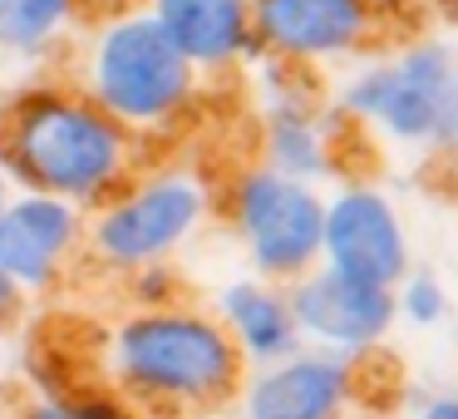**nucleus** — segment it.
Listing matches in <instances>:
<instances>
[{
	"label": "nucleus",
	"instance_id": "obj_1",
	"mask_svg": "<svg viewBox=\"0 0 458 419\" xmlns=\"http://www.w3.org/2000/svg\"><path fill=\"white\" fill-rule=\"evenodd\" d=\"M0 163L30 192L80 208L123 188L133 133H123L89 94L25 90L0 109Z\"/></svg>",
	"mask_w": 458,
	"mask_h": 419
},
{
	"label": "nucleus",
	"instance_id": "obj_2",
	"mask_svg": "<svg viewBox=\"0 0 458 419\" xmlns=\"http://www.w3.org/2000/svg\"><path fill=\"white\" fill-rule=\"evenodd\" d=\"M114 375L129 399L168 415H208L247 385V360L212 316L139 311L114 336Z\"/></svg>",
	"mask_w": 458,
	"mask_h": 419
},
{
	"label": "nucleus",
	"instance_id": "obj_3",
	"mask_svg": "<svg viewBox=\"0 0 458 419\" xmlns=\"http://www.w3.org/2000/svg\"><path fill=\"white\" fill-rule=\"evenodd\" d=\"M198 70L168 45L148 15H123L104 25L89 55V99L123 133L163 129L192 104Z\"/></svg>",
	"mask_w": 458,
	"mask_h": 419
},
{
	"label": "nucleus",
	"instance_id": "obj_4",
	"mask_svg": "<svg viewBox=\"0 0 458 419\" xmlns=\"http://www.w3.org/2000/svg\"><path fill=\"white\" fill-rule=\"evenodd\" d=\"M345 109L379 124L399 143L448 149L458 133V70L444 40H424L404 50L385 70L360 74L345 90Z\"/></svg>",
	"mask_w": 458,
	"mask_h": 419
},
{
	"label": "nucleus",
	"instance_id": "obj_5",
	"mask_svg": "<svg viewBox=\"0 0 458 419\" xmlns=\"http://www.w3.org/2000/svg\"><path fill=\"white\" fill-rule=\"evenodd\" d=\"M320 208L310 183L251 168L232 183V222L251 267L271 281H301L320 261Z\"/></svg>",
	"mask_w": 458,
	"mask_h": 419
},
{
	"label": "nucleus",
	"instance_id": "obj_6",
	"mask_svg": "<svg viewBox=\"0 0 458 419\" xmlns=\"http://www.w3.org/2000/svg\"><path fill=\"white\" fill-rule=\"evenodd\" d=\"M208 212V188L188 173H163L119 192L89 222V247L114 267H158L173 247L198 232Z\"/></svg>",
	"mask_w": 458,
	"mask_h": 419
},
{
	"label": "nucleus",
	"instance_id": "obj_7",
	"mask_svg": "<svg viewBox=\"0 0 458 419\" xmlns=\"http://www.w3.org/2000/svg\"><path fill=\"white\" fill-rule=\"evenodd\" d=\"M320 261L360 286L394 291L409 277L404 222L379 188H340L320 208Z\"/></svg>",
	"mask_w": 458,
	"mask_h": 419
},
{
	"label": "nucleus",
	"instance_id": "obj_8",
	"mask_svg": "<svg viewBox=\"0 0 458 419\" xmlns=\"http://www.w3.org/2000/svg\"><path fill=\"white\" fill-rule=\"evenodd\" d=\"M375 0H251V35L291 64L335 60L369 40Z\"/></svg>",
	"mask_w": 458,
	"mask_h": 419
},
{
	"label": "nucleus",
	"instance_id": "obj_9",
	"mask_svg": "<svg viewBox=\"0 0 458 419\" xmlns=\"http://www.w3.org/2000/svg\"><path fill=\"white\" fill-rule=\"evenodd\" d=\"M286 306H291V321H296L301 336H316L340 350H369L389 330V321L399 316L394 291L360 286V281L335 277L326 267L291 281Z\"/></svg>",
	"mask_w": 458,
	"mask_h": 419
},
{
	"label": "nucleus",
	"instance_id": "obj_10",
	"mask_svg": "<svg viewBox=\"0 0 458 419\" xmlns=\"http://www.w3.org/2000/svg\"><path fill=\"white\" fill-rule=\"evenodd\" d=\"M80 237H84L80 208H70L60 198H40V192L11 198L0 212V271L21 291L50 286L60 277L64 257L80 247Z\"/></svg>",
	"mask_w": 458,
	"mask_h": 419
},
{
	"label": "nucleus",
	"instance_id": "obj_11",
	"mask_svg": "<svg viewBox=\"0 0 458 419\" xmlns=\"http://www.w3.org/2000/svg\"><path fill=\"white\" fill-rule=\"evenodd\" d=\"M350 399H355V370L350 360L330 355L276 360L242 385L247 419H345Z\"/></svg>",
	"mask_w": 458,
	"mask_h": 419
},
{
	"label": "nucleus",
	"instance_id": "obj_12",
	"mask_svg": "<svg viewBox=\"0 0 458 419\" xmlns=\"http://www.w3.org/2000/svg\"><path fill=\"white\" fill-rule=\"evenodd\" d=\"M148 21L168 35V45L192 70H227L237 60H261L251 35L247 0H153Z\"/></svg>",
	"mask_w": 458,
	"mask_h": 419
},
{
	"label": "nucleus",
	"instance_id": "obj_13",
	"mask_svg": "<svg viewBox=\"0 0 458 419\" xmlns=\"http://www.w3.org/2000/svg\"><path fill=\"white\" fill-rule=\"evenodd\" d=\"M222 330L232 336V346L242 350V360H291L296 355V321L281 291H271L267 281H232L222 291Z\"/></svg>",
	"mask_w": 458,
	"mask_h": 419
},
{
	"label": "nucleus",
	"instance_id": "obj_14",
	"mask_svg": "<svg viewBox=\"0 0 458 419\" xmlns=\"http://www.w3.org/2000/svg\"><path fill=\"white\" fill-rule=\"evenodd\" d=\"M267 158H271V173L281 178H296V183H310L320 173H330V149L320 139L316 119L306 109H276L267 124Z\"/></svg>",
	"mask_w": 458,
	"mask_h": 419
},
{
	"label": "nucleus",
	"instance_id": "obj_15",
	"mask_svg": "<svg viewBox=\"0 0 458 419\" xmlns=\"http://www.w3.org/2000/svg\"><path fill=\"white\" fill-rule=\"evenodd\" d=\"M70 11L74 0H0V50H40Z\"/></svg>",
	"mask_w": 458,
	"mask_h": 419
},
{
	"label": "nucleus",
	"instance_id": "obj_16",
	"mask_svg": "<svg viewBox=\"0 0 458 419\" xmlns=\"http://www.w3.org/2000/svg\"><path fill=\"white\" fill-rule=\"evenodd\" d=\"M394 311H404L409 321H419V326H434V321L448 311V296H444V286H438V277L419 271V277H404V291L394 296Z\"/></svg>",
	"mask_w": 458,
	"mask_h": 419
},
{
	"label": "nucleus",
	"instance_id": "obj_17",
	"mask_svg": "<svg viewBox=\"0 0 458 419\" xmlns=\"http://www.w3.org/2000/svg\"><path fill=\"white\" fill-rule=\"evenodd\" d=\"M173 286H178V281H173V271H163V267H139V281H133L143 311H168Z\"/></svg>",
	"mask_w": 458,
	"mask_h": 419
},
{
	"label": "nucleus",
	"instance_id": "obj_18",
	"mask_svg": "<svg viewBox=\"0 0 458 419\" xmlns=\"http://www.w3.org/2000/svg\"><path fill=\"white\" fill-rule=\"evenodd\" d=\"M15 419H74V415L60 405V399H35V405H25Z\"/></svg>",
	"mask_w": 458,
	"mask_h": 419
},
{
	"label": "nucleus",
	"instance_id": "obj_19",
	"mask_svg": "<svg viewBox=\"0 0 458 419\" xmlns=\"http://www.w3.org/2000/svg\"><path fill=\"white\" fill-rule=\"evenodd\" d=\"M419 419H458V399H454V395H438V399H428V405L419 409Z\"/></svg>",
	"mask_w": 458,
	"mask_h": 419
},
{
	"label": "nucleus",
	"instance_id": "obj_20",
	"mask_svg": "<svg viewBox=\"0 0 458 419\" xmlns=\"http://www.w3.org/2000/svg\"><path fill=\"white\" fill-rule=\"evenodd\" d=\"M21 296H25V291L15 286V281L5 277V271H0V321H5V316H15V306H21Z\"/></svg>",
	"mask_w": 458,
	"mask_h": 419
},
{
	"label": "nucleus",
	"instance_id": "obj_21",
	"mask_svg": "<svg viewBox=\"0 0 458 419\" xmlns=\"http://www.w3.org/2000/svg\"><path fill=\"white\" fill-rule=\"evenodd\" d=\"M5 202H11V198H5V183H0V212H5Z\"/></svg>",
	"mask_w": 458,
	"mask_h": 419
},
{
	"label": "nucleus",
	"instance_id": "obj_22",
	"mask_svg": "<svg viewBox=\"0 0 458 419\" xmlns=\"http://www.w3.org/2000/svg\"><path fill=\"white\" fill-rule=\"evenodd\" d=\"M247 5H251V0H247Z\"/></svg>",
	"mask_w": 458,
	"mask_h": 419
}]
</instances>
